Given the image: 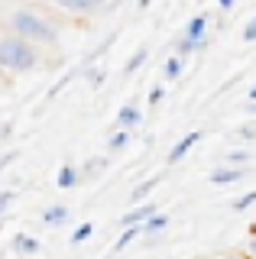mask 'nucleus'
I'll return each instance as SVG.
<instances>
[{
    "label": "nucleus",
    "mask_w": 256,
    "mask_h": 259,
    "mask_svg": "<svg viewBox=\"0 0 256 259\" xmlns=\"http://www.w3.org/2000/svg\"><path fill=\"white\" fill-rule=\"evenodd\" d=\"M0 26L23 36L26 42H33L39 49L59 52L62 49V29L65 23L59 16H52L49 10H42L33 0H0Z\"/></svg>",
    "instance_id": "nucleus-1"
},
{
    "label": "nucleus",
    "mask_w": 256,
    "mask_h": 259,
    "mask_svg": "<svg viewBox=\"0 0 256 259\" xmlns=\"http://www.w3.org/2000/svg\"><path fill=\"white\" fill-rule=\"evenodd\" d=\"M52 65H62V55L39 49L17 32L0 26V75H29V71L52 68Z\"/></svg>",
    "instance_id": "nucleus-2"
},
{
    "label": "nucleus",
    "mask_w": 256,
    "mask_h": 259,
    "mask_svg": "<svg viewBox=\"0 0 256 259\" xmlns=\"http://www.w3.org/2000/svg\"><path fill=\"white\" fill-rule=\"evenodd\" d=\"M42 10H49L52 16H59L62 23L65 20H94V16H104L107 10H114L117 0H33Z\"/></svg>",
    "instance_id": "nucleus-3"
},
{
    "label": "nucleus",
    "mask_w": 256,
    "mask_h": 259,
    "mask_svg": "<svg viewBox=\"0 0 256 259\" xmlns=\"http://www.w3.org/2000/svg\"><path fill=\"white\" fill-rule=\"evenodd\" d=\"M159 210V204L156 201H143V204H133L130 210H126L123 217H120V227H143Z\"/></svg>",
    "instance_id": "nucleus-4"
},
{
    "label": "nucleus",
    "mask_w": 256,
    "mask_h": 259,
    "mask_svg": "<svg viewBox=\"0 0 256 259\" xmlns=\"http://www.w3.org/2000/svg\"><path fill=\"white\" fill-rule=\"evenodd\" d=\"M246 178V168H234V165H218L211 175H207V182L214 185V188H227V185L234 182H243Z\"/></svg>",
    "instance_id": "nucleus-5"
},
{
    "label": "nucleus",
    "mask_w": 256,
    "mask_h": 259,
    "mask_svg": "<svg viewBox=\"0 0 256 259\" xmlns=\"http://www.w3.org/2000/svg\"><path fill=\"white\" fill-rule=\"evenodd\" d=\"M201 136H204L201 130H191V133H185V136H182V140H179V143H175L172 149H169V165H175V162H182V159H185L188 152L195 149L198 143H201Z\"/></svg>",
    "instance_id": "nucleus-6"
},
{
    "label": "nucleus",
    "mask_w": 256,
    "mask_h": 259,
    "mask_svg": "<svg viewBox=\"0 0 256 259\" xmlns=\"http://www.w3.org/2000/svg\"><path fill=\"white\" fill-rule=\"evenodd\" d=\"M140 123H143V110L137 107V101H126L123 107L117 110V126H120V130H130V133H133Z\"/></svg>",
    "instance_id": "nucleus-7"
},
{
    "label": "nucleus",
    "mask_w": 256,
    "mask_h": 259,
    "mask_svg": "<svg viewBox=\"0 0 256 259\" xmlns=\"http://www.w3.org/2000/svg\"><path fill=\"white\" fill-rule=\"evenodd\" d=\"M10 249H13V256L29 259V256H36V253H39V240L33 237V233H13Z\"/></svg>",
    "instance_id": "nucleus-8"
},
{
    "label": "nucleus",
    "mask_w": 256,
    "mask_h": 259,
    "mask_svg": "<svg viewBox=\"0 0 256 259\" xmlns=\"http://www.w3.org/2000/svg\"><path fill=\"white\" fill-rule=\"evenodd\" d=\"M55 185H59L62 191L78 188V185H81V168H78L75 162H65V165L59 168V175H55Z\"/></svg>",
    "instance_id": "nucleus-9"
},
{
    "label": "nucleus",
    "mask_w": 256,
    "mask_h": 259,
    "mask_svg": "<svg viewBox=\"0 0 256 259\" xmlns=\"http://www.w3.org/2000/svg\"><path fill=\"white\" fill-rule=\"evenodd\" d=\"M107 165H110V156H91V159H84V165H78V168H81V182H94V178H101Z\"/></svg>",
    "instance_id": "nucleus-10"
},
{
    "label": "nucleus",
    "mask_w": 256,
    "mask_h": 259,
    "mask_svg": "<svg viewBox=\"0 0 256 259\" xmlns=\"http://www.w3.org/2000/svg\"><path fill=\"white\" fill-rule=\"evenodd\" d=\"M207 26H211V16H207V13H195L185 23L182 36H188V39H207Z\"/></svg>",
    "instance_id": "nucleus-11"
},
{
    "label": "nucleus",
    "mask_w": 256,
    "mask_h": 259,
    "mask_svg": "<svg viewBox=\"0 0 256 259\" xmlns=\"http://www.w3.org/2000/svg\"><path fill=\"white\" fill-rule=\"evenodd\" d=\"M68 217H71L68 204H49L42 210V224L46 227H62V224H68Z\"/></svg>",
    "instance_id": "nucleus-12"
},
{
    "label": "nucleus",
    "mask_w": 256,
    "mask_h": 259,
    "mask_svg": "<svg viewBox=\"0 0 256 259\" xmlns=\"http://www.w3.org/2000/svg\"><path fill=\"white\" fill-rule=\"evenodd\" d=\"M207 49V39H188L179 32V39H175V55H182V59H188V55L195 52H204Z\"/></svg>",
    "instance_id": "nucleus-13"
},
{
    "label": "nucleus",
    "mask_w": 256,
    "mask_h": 259,
    "mask_svg": "<svg viewBox=\"0 0 256 259\" xmlns=\"http://www.w3.org/2000/svg\"><path fill=\"white\" fill-rule=\"evenodd\" d=\"M159 185H162V175H153V178H146V182H140L137 188L130 191V204H143V201H146Z\"/></svg>",
    "instance_id": "nucleus-14"
},
{
    "label": "nucleus",
    "mask_w": 256,
    "mask_h": 259,
    "mask_svg": "<svg viewBox=\"0 0 256 259\" xmlns=\"http://www.w3.org/2000/svg\"><path fill=\"white\" fill-rule=\"evenodd\" d=\"M165 227H169V214H162V210H156L153 217H149L146 224H143V237H162L165 233Z\"/></svg>",
    "instance_id": "nucleus-15"
},
{
    "label": "nucleus",
    "mask_w": 256,
    "mask_h": 259,
    "mask_svg": "<svg viewBox=\"0 0 256 259\" xmlns=\"http://www.w3.org/2000/svg\"><path fill=\"white\" fill-rule=\"evenodd\" d=\"M130 140H133V133L130 130H114V133L107 136V156H117V152H123L126 146H130Z\"/></svg>",
    "instance_id": "nucleus-16"
},
{
    "label": "nucleus",
    "mask_w": 256,
    "mask_h": 259,
    "mask_svg": "<svg viewBox=\"0 0 256 259\" xmlns=\"http://www.w3.org/2000/svg\"><path fill=\"white\" fill-rule=\"evenodd\" d=\"M140 237H143V227H123L120 237L114 240V246H110V253H123V249L130 246L133 240H140Z\"/></svg>",
    "instance_id": "nucleus-17"
},
{
    "label": "nucleus",
    "mask_w": 256,
    "mask_h": 259,
    "mask_svg": "<svg viewBox=\"0 0 256 259\" xmlns=\"http://www.w3.org/2000/svg\"><path fill=\"white\" fill-rule=\"evenodd\" d=\"M146 59H149V49H146V46H140L137 52H133L130 59H126V65H123V75H126V78H133V75H137V71L143 68V65H146Z\"/></svg>",
    "instance_id": "nucleus-18"
},
{
    "label": "nucleus",
    "mask_w": 256,
    "mask_h": 259,
    "mask_svg": "<svg viewBox=\"0 0 256 259\" xmlns=\"http://www.w3.org/2000/svg\"><path fill=\"white\" fill-rule=\"evenodd\" d=\"M253 162V149H230L224 156V165H234V168H250Z\"/></svg>",
    "instance_id": "nucleus-19"
},
{
    "label": "nucleus",
    "mask_w": 256,
    "mask_h": 259,
    "mask_svg": "<svg viewBox=\"0 0 256 259\" xmlns=\"http://www.w3.org/2000/svg\"><path fill=\"white\" fill-rule=\"evenodd\" d=\"M182 71H185V59H182V55H169V59H165V65H162L165 81H179Z\"/></svg>",
    "instance_id": "nucleus-20"
},
{
    "label": "nucleus",
    "mask_w": 256,
    "mask_h": 259,
    "mask_svg": "<svg viewBox=\"0 0 256 259\" xmlns=\"http://www.w3.org/2000/svg\"><path fill=\"white\" fill-rule=\"evenodd\" d=\"M91 233H94V224H91V221H84V224H78L75 230H71L68 243H71V246H81V243H88V240H91Z\"/></svg>",
    "instance_id": "nucleus-21"
},
{
    "label": "nucleus",
    "mask_w": 256,
    "mask_h": 259,
    "mask_svg": "<svg viewBox=\"0 0 256 259\" xmlns=\"http://www.w3.org/2000/svg\"><path fill=\"white\" fill-rule=\"evenodd\" d=\"M253 204H256V188H253V191H243L240 198H234L230 210H234V214H240V210H246V207H253Z\"/></svg>",
    "instance_id": "nucleus-22"
},
{
    "label": "nucleus",
    "mask_w": 256,
    "mask_h": 259,
    "mask_svg": "<svg viewBox=\"0 0 256 259\" xmlns=\"http://www.w3.org/2000/svg\"><path fill=\"white\" fill-rule=\"evenodd\" d=\"M84 78H88V84H91V88H101L104 84V78H107V71H104V68H94V65H84Z\"/></svg>",
    "instance_id": "nucleus-23"
},
{
    "label": "nucleus",
    "mask_w": 256,
    "mask_h": 259,
    "mask_svg": "<svg viewBox=\"0 0 256 259\" xmlns=\"http://www.w3.org/2000/svg\"><path fill=\"white\" fill-rule=\"evenodd\" d=\"M13 201H17V191H10V188H7V191H0V221H4V214L10 210Z\"/></svg>",
    "instance_id": "nucleus-24"
},
{
    "label": "nucleus",
    "mask_w": 256,
    "mask_h": 259,
    "mask_svg": "<svg viewBox=\"0 0 256 259\" xmlns=\"http://www.w3.org/2000/svg\"><path fill=\"white\" fill-rule=\"evenodd\" d=\"M237 140H243V143H253V140H256V126H253V123H243V126H237Z\"/></svg>",
    "instance_id": "nucleus-25"
},
{
    "label": "nucleus",
    "mask_w": 256,
    "mask_h": 259,
    "mask_svg": "<svg viewBox=\"0 0 256 259\" xmlns=\"http://www.w3.org/2000/svg\"><path fill=\"white\" fill-rule=\"evenodd\" d=\"M162 97H165V88L162 84H153V88H149V107H159Z\"/></svg>",
    "instance_id": "nucleus-26"
},
{
    "label": "nucleus",
    "mask_w": 256,
    "mask_h": 259,
    "mask_svg": "<svg viewBox=\"0 0 256 259\" xmlns=\"http://www.w3.org/2000/svg\"><path fill=\"white\" fill-rule=\"evenodd\" d=\"M243 42H256V13H253V20L246 23V29H243Z\"/></svg>",
    "instance_id": "nucleus-27"
},
{
    "label": "nucleus",
    "mask_w": 256,
    "mask_h": 259,
    "mask_svg": "<svg viewBox=\"0 0 256 259\" xmlns=\"http://www.w3.org/2000/svg\"><path fill=\"white\" fill-rule=\"evenodd\" d=\"M20 159V152L17 149H10V152H4V156H0V172H4V168L7 165H13V162H17Z\"/></svg>",
    "instance_id": "nucleus-28"
},
{
    "label": "nucleus",
    "mask_w": 256,
    "mask_h": 259,
    "mask_svg": "<svg viewBox=\"0 0 256 259\" xmlns=\"http://www.w3.org/2000/svg\"><path fill=\"white\" fill-rule=\"evenodd\" d=\"M243 253L250 256V259H256V227L250 230V237H246V249H243Z\"/></svg>",
    "instance_id": "nucleus-29"
},
{
    "label": "nucleus",
    "mask_w": 256,
    "mask_h": 259,
    "mask_svg": "<svg viewBox=\"0 0 256 259\" xmlns=\"http://www.w3.org/2000/svg\"><path fill=\"white\" fill-rule=\"evenodd\" d=\"M10 136H13V123H4V126H0V143H7Z\"/></svg>",
    "instance_id": "nucleus-30"
},
{
    "label": "nucleus",
    "mask_w": 256,
    "mask_h": 259,
    "mask_svg": "<svg viewBox=\"0 0 256 259\" xmlns=\"http://www.w3.org/2000/svg\"><path fill=\"white\" fill-rule=\"evenodd\" d=\"M234 4H237V0H218V7H221L224 13H227V10H234Z\"/></svg>",
    "instance_id": "nucleus-31"
},
{
    "label": "nucleus",
    "mask_w": 256,
    "mask_h": 259,
    "mask_svg": "<svg viewBox=\"0 0 256 259\" xmlns=\"http://www.w3.org/2000/svg\"><path fill=\"white\" fill-rule=\"evenodd\" d=\"M246 101H250V104H256V84L250 88V94H246Z\"/></svg>",
    "instance_id": "nucleus-32"
},
{
    "label": "nucleus",
    "mask_w": 256,
    "mask_h": 259,
    "mask_svg": "<svg viewBox=\"0 0 256 259\" xmlns=\"http://www.w3.org/2000/svg\"><path fill=\"white\" fill-rule=\"evenodd\" d=\"M149 4H153V0H137V7H140V10H146Z\"/></svg>",
    "instance_id": "nucleus-33"
},
{
    "label": "nucleus",
    "mask_w": 256,
    "mask_h": 259,
    "mask_svg": "<svg viewBox=\"0 0 256 259\" xmlns=\"http://www.w3.org/2000/svg\"><path fill=\"white\" fill-rule=\"evenodd\" d=\"M246 113H253V117H256V104H246Z\"/></svg>",
    "instance_id": "nucleus-34"
}]
</instances>
